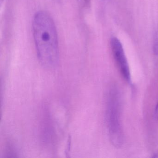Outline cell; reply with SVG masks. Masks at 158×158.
Masks as SVG:
<instances>
[{
	"instance_id": "cell-6",
	"label": "cell",
	"mask_w": 158,
	"mask_h": 158,
	"mask_svg": "<svg viewBox=\"0 0 158 158\" xmlns=\"http://www.w3.org/2000/svg\"><path fill=\"white\" fill-rule=\"evenodd\" d=\"M84 2H85V3L86 4H88L89 2V0H84Z\"/></svg>"
},
{
	"instance_id": "cell-1",
	"label": "cell",
	"mask_w": 158,
	"mask_h": 158,
	"mask_svg": "<svg viewBox=\"0 0 158 158\" xmlns=\"http://www.w3.org/2000/svg\"><path fill=\"white\" fill-rule=\"evenodd\" d=\"M32 27L40 62L47 69L55 68L59 62V41L51 16L46 12H38L34 16Z\"/></svg>"
},
{
	"instance_id": "cell-2",
	"label": "cell",
	"mask_w": 158,
	"mask_h": 158,
	"mask_svg": "<svg viewBox=\"0 0 158 158\" xmlns=\"http://www.w3.org/2000/svg\"><path fill=\"white\" fill-rule=\"evenodd\" d=\"M120 97L116 89L110 90L108 95L107 119L110 140L113 145L119 148L123 142V135L120 120Z\"/></svg>"
},
{
	"instance_id": "cell-3",
	"label": "cell",
	"mask_w": 158,
	"mask_h": 158,
	"mask_svg": "<svg viewBox=\"0 0 158 158\" xmlns=\"http://www.w3.org/2000/svg\"><path fill=\"white\" fill-rule=\"evenodd\" d=\"M110 47L113 56L120 73L127 83H131V76L129 64L123 45L117 38L110 40Z\"/></svg>"
},
{
	"instance_id": "cell-4",
	"label": "cell",
	"mask_w": 158,
	"mask_h": 158,
	"mask_svg": "<svg viewBox=\"0 0 158 158\" xmlns=\"http://www.w3.org/2000/svg\"><path fill=\"white\" fill-rule=\"evenodd\" d=\"M152 50H153V53L154 54L158 55V30L154 36Z\"/></svg>"
},
{
	"instance_id": "cell-5",
	"label": "cell",
	"mask_w": 158,
	"mask_h": 158,
	"mask_svg": "<svg viewBox=\"0 0 158 158\" xmlns=\"http://www.w3.org/2000/svg\"><path fill=\"white\" fill-rule=\"evenodd\" d=\"M154 117L155 120L158 121V102L154 110Z\"/></svg>"
}]
</instances>
